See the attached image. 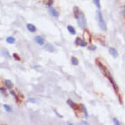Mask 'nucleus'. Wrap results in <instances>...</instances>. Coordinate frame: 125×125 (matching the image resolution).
Instances as JSON below:
<instances>
[{"instance_id":"nucleus-1","label":"nucleus","mask_w":125,"mask_h":125,"mask_svg":"<svg viewBox=\"0 0 125 125\" xmlns=\"http://www.w3.org/2000/svg\"><path fill=\"white\" fill-rule=\"evenodd\" d=\"M73 14L75 18L77 20L78 26L81 28L84 29L86 26V19L83 12L75 6L73 7Z\"/></svg>"},{"instance_id":"nucleus-2","label":"nucleus","mask_w":125,"mask_h":125,"mask_svg":"<svg viewBox=\"0 0 125 125\" xmlns=\"http://www.w3.org/2000/svg\"><path fill=\"white\" fill-rule=\"evenodd\" d=\"M96 18L100 28L103 31H106L107 24L105 22L104 19V17H103L102 12L100 10H97L96 11Z\"/></svg>"},{"instance_id":"nucleus-3","label":"nucleus","mask_w":125,"mask_h":125,"mask_svg":"<svg viewBox=\"0 0 125 125\" xmlns=\"http://www.w3.org/2000/svg\"><path fill=\"white\" fill-rule=\"evenodd\" d=\"M105 77H106L109 79V81H110L111 84H112V86H113V88H114V90H115V92H118L119 87H118V86H117V84H116V83L115 82V81H114V79H113V78L112 77L111 75H110V73H109V72H108V73H107V74L106 75H105Z\"/></svg>"},{"instance_id":"nucleus-4","label":"nucleus","mask_w":125,"mask_h":125,"mask_svg":"<svg viewBox=\"0 0 125 125\" xmlns=\"http://www.w3.org/2000/svg\"><path fill=\"white\" fill-rule=\"evenodd\" d=\"M96 64L97 66L99 67V68H100V71L102 72V73L104 75H105L108 73L109 72L107 71V68L101 63L100 62L98 61V60H96Z\"/></svg>"},{"instance_id":"nucleus-5","label":"nucleus","mask_w":125,"mask_h":125,"mask_svg":"<svg viewBox=\"0 0 125 125\" xmlns=\"http://www.w3.org/2000/svg\"><path fill=\"white\" fill-rule=\"evenodd\" d=\"M67 104H68L70 105V107H71V108L73 109V110H75V111H76V110H78V109H79V105H77V104H75V103L74 102H73V101H72V100H70V99L68 100V101H67Z\"/></svg>"},{"instance_id":"nucleus-6","label":"nucleus","mask_w":125,"mask_h":125,"mask_svg":"<svg viewBox=\"0 0 125 125\" xmlns=\"http://www.w3.org/2000/svg\"><path fill=\"white\" fill-rule=\"evenodd\" d=\"M49 12L50 14L51 15L52 17H54V18H58V17H59V12H58L57 10H56L54 8H53V7H50Z\"/></svg>"},{"instance_id":"nucleus-7","label":"nucleus","mask_w":125,"mask_h":125,"mask_svg":"<svg viewBox=\"0 0 125 125\" xmlns=\"http://www.w3.org/2000/svg\"><path fill=\"white\" fill-rule=\"evenodd\" d=\"M44 49L46 51L50 52H54L56 51V49L53 45H52L50 43H47L46 45L44 46Z\"/></svg>"},{"instance_id":"nucleus-8","label":"nucleus","mask_w":125,"mask_h":125,"mask_svg":"<svg viewBox=\"0 0 125 125\" xmlns=\"http://www.w3.org/2000/svg\"><path fill=\"white\" fill-rule=\"evenodd\" d=\"M35 41L39 45H43L45 44V40L43 37L40 36V35H37L35 36V39H34Z\"/></svg>"},{"instance_id":"nucleus-9","label":"nucleus","mask_w":125,"mask_h":125,"mask_svg":"<svg viewBox=\"0 0 125 125\" xmlns=\"http://www.w3.org/2000/svg\"><path fill=\"white\" fill-rule=\"evenodd\" d=\"M109 52L113 58H117L118 56H119V53L116 50V49H115L114 47H110L109 48Z\"/></svg>"},{"instance_id":"nucleus-10","label":"nucleus","mask_w":125,"mask_h":125,"mask_svg":"<svg viewBox=\"0 0 125 125\" xmlns=\"http://www.w3.org/2000/svg\"><path fill=\"white\" fill-rule=\"evenodd\" d=\"M4 83H5V85L6 86L7 88L10 90V89H12L13 88V83H12V81L10 80H5L4 81Z\"/></svg>"},{"instance_id":"nucleus-11","label":"nucleus","mask_w":125,"mask_h":125,"mask_svg":"<svg viewBox=\"0 0 125 125\" xmlns=\"http://www.w3.org/2000/svg\"><path fill=\"white\" fill-rule=\"evenodd\" d=\"M26 27L27 29H28L30 32H32V33L35 32V31H36V30H37V29H36V27H35L33 24H28Z\"/></svg>"},{"instance_id":"nucleus-12","label":"nucleus","mask_w":125,"mask_h":125,"mask_svg":"<svg viewBox=\"0 0 125 125\" xmlns=\"http://www.w3.org/2000/svg\"><path fill=\"white\" fill-rule=\"evenodd\" d=\"M67 28H68V31H69L71 34H72V35H75L76 33V31L75 30V28H73V26L69 25V26H68V27H67Z\"/></svg>"},{"instance_id":"nucleus-13","label":"nucleus","mask_w":125,"mask_h":125,"mask_svg":"<svg viewBox=\"0 0 125 125\" xmlns=\"http://www.w3.org/2000/svg\"><path fill=\"white\" fill-rule=\"evenodd\" d=\"M71 62H72V64L74 65V66H77L78 64H79V60L75 56H72V58H71Z\"/></svg>"},{"instance_id":"nucleus-14","label":"nucleus","mask_w":125,"mask_h":125,"mask_svg":"<svg viewBox=\"0 0 125 125\" xmlns=\"http://www.w3.org/2000/svg\"><path fill=\"white\" fill-rule=\"evenodd\" d=\"M6 41L8 43H9V44H12V43H14L15 39L13 37H12V36H10V37H8L7 38Z\"/></svg>"},{"instance_id":"nucleus-15","label":"nucleus","mask_w":125,"mask_h":125,"mask_svg":"<svg viewBox=\"0 0 125 125\" xmlns=\"http://www.w3.org/2000/svg\"><path fill=\"white\" fill-rule=\"evenodd\" d=\"M2 53H3V55L4 56H5V57L9 58H10V54H9V51L7 49H3L2 50Z\"/></svg>"},{"instance_id":"nucleus-16","label":"nucleus","mask_w":125,"mask_h":125,"mask_svg":"<svg viewBox=\"0 0 125 125\" xmlns=\"http://www.w3.org/2000/svg\"><path fill=\"white\" fill-rule=\"evenodd\" d=\"M93 2H94L95 5L96 6V7L98 9H101V3L100 0H93Z\"/></svg>"},{"instance_id":"nucleus-17","label":"nucleus","mask_w":125,"mask_h":125,"mask_svg":"<svg viewBox=\"0 0 125 125\" xmlns=\"http://www.w3.org/2000/svg\"><path fill=\"white\" fill-rule=\"evenodd\" d=\"M82 107L83 110V113H84V117H85V118H88V111H87V109H86V107L84 106V105H82Z\"/></svg>"},{"instance_id":"nucleus-18","label":"nucleus","mask_w":125,"mask_h":125,"mask_svg":"<svg viewBox=\"0 0 125 125\" xmlns=\"http://www.w3.org/2000/svg\"><path fill=\"white\" fill-rule=\"evenodd\" d=\"M3 107H4L5 109V111H7V112H10L11 110H12L11 107H10L9 105H7V104L3 105Z\"/></svg>"},{"instance_id":"nucleus-19","label":"nucleus","mask_w":125,"mask_h":125,"mask_svg":"<svg viewBox=\"0 0 125 125\" xmlns=\"http://www.w3.org/2000/svg\"><path fill=\"white\" fill-rule=\"evenodd\" d=\"M0 90H1V94H2L3 96H7V93L6 90H5L4 88L1 87V88H0Z\"/></svg>"},{"instance_id":"nucleus-20","label":"nucleus","mask_w":125,"mask_h":125,"mask_svg":"<svg viewBox=\"0 0 125 125\" xmlns=\"http://www.w3.org/2000/svg\"><path fill=\"white\" fill-rule=\"evenodd\" d=\"M79 45H80L81 47H86V45H87V43L85 41H84V40H81Z\"/></svg>"},{"instance_id":"nucleus-21","label":"nucleus","mask_w":125,"mask_h":125,"mask_svg":"<svg viewBox=\"0 0 125 125\" xmlns=\"http://www.w3.org/2000/svg\"><path fill=\"white\" fill-rule=\"evenodd\" d=\"M28 102L33 103V104H35V103L37 102V100L35 98H29L28 99Z\"/></svg>"},{"instance_id":"nucleus-22","label":"nucleus","mask_w":125,"mask_h":125,"mask_svg":"<svg viewBox=\"0 0 125 125\" xmlns=\"http://www.w3.org/2000/svg\"><path fill=\"white\" fill-rule=\"evenodd\" d=\"M10 94H11L12 95V96H14V98H15V99L17 100V101H19V98L17 97V94H16V93L14 92V91H13V90H10Z\"/></svg>"},{"instance_id":"nucleus-23","label":"nucleus","mask_w":125,"mask_h":125,"mask_svg":"<svg viewBox=\"0 0 125 125\" xmlns=\"http://www.w3.org/2000/svg\"><path fill=\"white\" fill-rule=\"evenodd\" d=\"M96 46H95V45H91V46L88 47V49L89 51H95V50H96Z\"/></svg>"},{"instance_id":"nucleus-24","label":"nucleus","mask_w":125,"mask_h":125,"mask_svg":"<svg viewBox=\"0 0 125 125\" xmlns=\"http://www.w3.org/2000/svg\"><path fill=\"white\" fill-rule=\"evenodd\" d=\"M113 123H114V124L116 125H121V123L119 122V121L117 119V118H113Z\"/></svg>"},{"instance_id":"nucleus-25","label":"nucleus","mask_w":125,"mask_h":125,"mask_svg":"<svg viewBox=\"0 0 125 125\" xmlns=\"http://www.w3.org/2000/svg\"><path fill=\"white\" fill-rule=\"evenodd\" d=\"M12 56H13V57L17 60H18V61H20V60H21V57H20L17 53H14Z\"/></svg>"},{"instance_id":"nucleus-26","label":"nucleus","mask_w":125,"mask_h":125,"mask_svg":"<svg viewBox=\"0 0 125 125\" xmlns=\"http://www.w3.org/2000/svg\"><path fill=\"white\" fill-rule=\"evenodd\" d=\"M81 39L79 37H77L75 39V44L76 45H79L81 42Z\"/></svg>"},{"instance_id":"nucleus-27","label":"nucleus","mask_w":125,"mask_h":125,"mask_svg":"<svg viewBox=\"0 0 125 125\" xmlns=\"http://www.w3.org/2000/svg\"><path fill=\"white\" fill-rule=\"evenodd\" d=\"M54 113L56 115V116H58V117H60V118H62V117H63V116L60 115V113H58L56 110H55V109H54Z\"/></svg>"},{"instance_id":"nucleus-28","label":"nucleus","mask_w":125,"mask_h":125,"mask_svg":"<svg viewBox=\"0 0 125 125\" xmlns=\"http://www.w3.org/2000/svg\"><path fill=\"white\" fill-rule=\"evenodd\" d=\"M80 124L81 125H88V123H86V122H85V121H82V122H81Z\"/></svg>"},{"instance_id":"nucleus-29","label":"nucleus","mask_w":125,"mask_h":125,"mask_svg":"<svg viewBox=\"0 0 125 125\" xmlns=\"http://www.w3.org/2000/svg\"><path fill=\"white\" fill-rule=\"evenodd\" d=\"M67 124H68V125H72V123H69V122H68V123H67Z\"/></svg>"}]
</instances>
